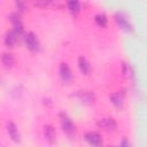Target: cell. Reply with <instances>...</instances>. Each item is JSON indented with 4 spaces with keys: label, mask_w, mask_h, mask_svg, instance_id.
Masks as SVG:
<instances>
[{
    "label": "cell",
    "mask_w": 147,
    "mask_h": 147,
    "mask_svg": "<svg viewBox=\"0 0 147 147\" xmlns=\"http://www.w3.org/2000/svg\"><path fill=\"white\" fill-rule=\"evenodd\" d=\"M25 42L31 49H37V47H38V41L32 33H29L25 36Z\"/></svg>",
    "instance_id": "6da1fadb"
},
{
    "label": "cell",
    "mask_w": 147,
    "mask_h": 147,
    "mask_svg": "<svg viewBox=\"0 0 147 147\" xmlns=\"http://www.w3.org/2000/svg\"><path fill=\"white\" fill-rule=\"evenodd\" d=\"M86 137H87V140H88V141H90L92 145H99V144H100V141H101L100 137H99L96 133H94V132L88 133Z\"/></svg>",
    "instance_id": "7a4b0ae2"
},
{
    "label": "cell",
    "mask_w": 147,
    "mask_h": 147,
    "mask_svg": "<svg viewBox=\"0 0 147 147\" xmlns=\"http://www.w3.org/2000/svg\"><path fill=\"white\" fill-rule=\"evenodd\" d=\"M8 132L13 137V139H15V140L18 139V130L16 129V126L13 123H9L8 124Z\"/></svg>",
    "instance_id": "3957f363"
},
{
    "label": "cell",
    "mask_w": 147,
    "mask_h": 147,
    "mask_svg": "<svg viewBox=\"0 0 147 147\" xmlns=\"http://www.w3.org/2000/svg\"><path fill=\"white\" fill-rule=\"evenodd\" d=\"M61 76H62V78L64 80H69L71 78V72H70L69 68L67 65H64V64L61 67Z\"/></svg>",
    "instance_id": "277c9868"
},
{
    "label": "cell",
    "mask_w": 147,
    "mask_h": 147,
    "mask_svg": "<svg viewBox=\"0 0 147 147\" xmlns=\"http://www.w3.org/2000/svg\"><path fill=\"white\" fill-rule=\"evenodd\" d=\"M99 124H100V126H102L105 129H110V127H114L115 126L113 119H110V118H103V119H101L99 122Z\"/></svg>",
    "instance_id": "5b68a950"
},
{
    "label": "cell",
    "mask_w": 147,
    "mask_h": 147,
    "mask_svg": "<svg viewBox=\"0 0 147 147\" xmlns=\"http://www.w3.org/2000/svg\"><path fill=\"white\" fill-rule=\"evenodd\" d=\"M13 62H14V59H13V55H11V54L6 53V54H3V55H2V63H3L6 67L11 65V64H13Z\"/></svg>",
    "instance_id": "8992f818"
},
{
    "label": "cell",
    "mask_w": 147,
    "mask_h": 147,
    "mask_svg": "<svg viewBox=\"0 0 147 147\" xmlns=\"http://www.w3.org/2000/svg\"><path fill=\"white\" fill-rule=\"evenodd\" d=\"M5 41H6V44L9 45V46L14 45L15 41H16V37H15V34L11 33V32H10V33H7V36H6V38H5Z\"/></svg>",
    "instance_id": "52a82bcc"
},
{
    "label": "cell",
    "mask_w": 147,
    "mask_h": 147,
    "mask_svg": "<svg viewBox=\"0 0 147 147\" xmlns=\"http://www.w3.org/2000/svg\"><path fill=\"white\" fill-rule=\"evenodd\" d=\"M45 134H46V138L48 140H53V138L55 137V132L51 126H46L45 127Z\"/></svg>",
    "instance_id": "ba28073f"
},
{
    "label": "cell",
    "mask_w": 147,
    "mask_h": 147,
    "mask_svg": "<svg viewBox=\"0 0 147 147\" xmlns=\"http://www.w3.org/2000/svg\"><path fill=\"white\" fill-rule=\"evenodd\" d=\"M79 67H80V69H82L83 72H88V70H90V65H88V63L84 59H80L79 60Z\"/></svg>",
    "instance_id": "9c48e42d"
},
{
    "label": "cell",
    "mask_w": 147,
    "mask_h": 147,
    "mask_svg": "<svg viewBox=\"0 0 147 147\" xmlns=\"http://www.w3.org/2000/svg\"><path fill=\"white\" fill-rule=\"evenodd\" d=\"M62 123H63V127L67 130V131H71L72 130V124H71V122L68 119V118H63V121H62Z\"/></svg>",
    "instance_id": "30bf717a"
},
{
    "label": "cell",
    "mask_w": 147,
    "mask_h": 147,
    "mask_svg": "<svg viewBox=\"0 0 147 147\" xmlns=\"http://www.w3.org/2000/svg\"><path fill=\"white\" fill-rule=\"evenodd\" d=\"M111 100H113V102H114L115 105H119L121 101H122L119 94H113V95H111Z\"/></svg>",
    "instance_id": "8fae6325"
},
{
    "label": "cell",
    "mask_w": 147,
    "mask_h": 147,
    "mask_svg": "<svg viewBox=\"0 0 147 147\" xmlns=\"http://www.w3.org/2000/svg\"><path fill=\"white\" fill-rule=\"evenodd\" d=\"M68 5H69V7L74 10V9H77L78 8V2H76V1H70V2H68Z\"/></svg>",
    "instance_id": "7c38bea8"
}]
</instances>
